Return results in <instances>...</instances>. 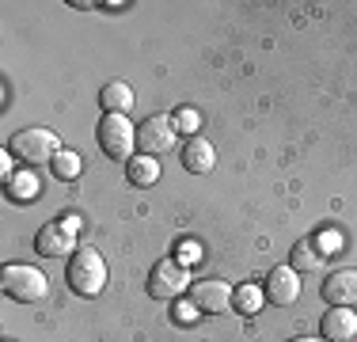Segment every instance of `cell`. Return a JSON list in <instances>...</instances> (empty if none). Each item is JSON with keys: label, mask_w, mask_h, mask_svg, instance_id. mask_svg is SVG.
Segmentation results:
<instances>
[{"label": "cell", "mask_w": 357, "mask_h": 342, "mask_svg": "<svg viewBox=\"0 0 357 342\" xmlns=\"http://www.w3.org/2000/svg\"><path fill=\"white\" fill-rule=\"evenodd\" d=\"M262 297H266L270 304H278V308L293 304L296 297H301V278H296V270H293V267H274V270L266 274Z\"/></svg>", "instance_id": "obj_8"}, {"label": "cell", "mask_w": 357, "mask_h": 342, "mask_svg": "<svg viewBox=\"0 0 357 342\" xmlns=\"http://www.w3.org/2000/svg\"><path fill=\"white\" fill-rule=\"evenodd\" d=\"M12 152H4V160H0V175H4V183H8V179H12Z\"/></svg>", "instance_id": "obj_22"}, {"label": "cell", "mask_w": 357, "mask_h": 342, "mask_svg": "<svg viewBox=\"0 0 357 342\" xmlns=\"http://www.w3.org/2000/svg\"><path fill=\"white\" fill-rule=\"evenodd\" d=\"M186 285H190V274H186V267L178 259H160L149 274V293L156 301H175Z\"/></svg>", "instance_id": "obj_6"}, {"label": "cell", "mask_w": 357, "mask_h": 342, "mask_svg": "<svg viewBox=\"0 0 357 342\" xmlns=\"http://www.w3.org/2000/svg\"><path fill=\"white\" fill-rule=\"evenodd\" d=\"M190 304H194V312L220 315V312L232 308V285H228V281H194L190 285Z\"/></svg>", "instance_id": "obj_7"}, {"label": "cell", "mask_w": 357, "mask_h": 342, "mask_svg": "<svg viewBox=\"0 0 357 342\" xmlns=\"http://www.w3.org/2000/svg\"><path fill=\"white\" fill-rule=\"evenodd\" d=\"M50 168H54V175H57V179H65V183H73V179H76V175H80V171H84V160L76 156V152L61 149V152H57L54 160H50Z\"/></svg>", "instance_id": "obj_16"}, {"label": "cell", "mask_w": 357, "mask_h": 342, "mask_svg": "<svg viewBox=\"0 0 357 342\" xmlns=\"http://www.w3.org/2000/svg\"><path fill=\"white\" fill-rule=\"evenodd\" d=\"M73 247V232L61 225V221H54V225H46L42 232L35 236V251L46 255V259H57V255H65Z\"/></svg>", "instance_id": "obj_11"}, {"label": "cell", "mask_w": 357, "mask_h": 342, "mask_svg": "<svg viewBox=\"0 0 357 342\" xmlns=\"http://www.w3.org/2000/svg\"><path fill=\"white\" fill-rule=\"evenodd\" d=\"M126 179H130L133 186H152L160 179V164L152 156H137L126 164Z\"/></svg>", "instance_id": "obj_14"}, {"label": "cell", "mask_w": 357, "mask_h": 342, "mask_svg": "<svg viewBox=\"0 0 357 342\" xmlns=\"http://www.w3.org/2000/svg\"><path fill=\"white\" fill-rule=\"evenodd\" d=\"M175 122H178V130H186V133H190V130H198V114H194V110H178V114H175Z\"/></svg>", "instance_id": "obj_19"}, {"label": "cell", "mask_w": 357, "mask_h": 342, "mask_svg": "<svg viewBox=\"0 0 357 342\" xmlns=\"http://www.w3.org/2000/svg\"><path fill=\"white\" fill-rule=\"evenodd\" d=\"M99 103H103L107 114H130L133 88H130V84H122V80H110V84H103V91H99Z\"/></svg>", "instance_id": "obj_13"}, {"label": "cell", "mask_w": 357, "mask_h": 342, "mask_svg": "<svg viewBox=\"0 0 357 342\" xmlns=\"http://www.w3.org/2000/svg\"><path fill=\"white\" fill-rule=\"evenodd\" d=\"M8 152H12L20 164H50V160L61 152V141H57L54 130H20L8 141Z\"/></svg>", "instance_id": "obj_3"}, {"label": "cell", "mask_w": 357, "mask_h": 342, "mask_svg": "<svg viewBox=\"0 0 357 342\" xmlns=\"http://www.w3.org/2000/svg\"><path fill=\"white\" fill-rule=\"evenodd\" d=\"M262 301H266V297H262V289L259 285H240L232 293V304H236V312H243V315H255L262 308Z\"/></svg>", "instance_id": "obj_17"}, {"label": "cell", "mask_w": 357, "mask_h": 342, "mask_svg": "<svg viewBox=\"0 0 357 342\" xmlns=\"http://www.w3.org/2000/svg\"><path fill=\"white\" fill-rule=\"evenodd\" d=\"M213 164H217V152L206 137H190V141L183 144V168L190 171V175H206V171H213Z\"/></svg>", "instance_id": "obj_10"}, {"label": "cell", "mask_w": 357, "mask_h": 342, "mask_svg": "<svg viewBox=\"0 0 357 342\" xmlns=\"http://www.w3.org/2000/svg\"><path fill=\"white\" fill-rule=\"evenodd\" d=\"M8 198H12V202H35L38 198V179L35 175H31V171H20V175H12V179H8Z\"/></svg>", "instance_id": "obj_15"}, {"label": "cell", "mask_w": 357, "mask_h": 342, "mask_svg": "<svg viewBox=\"0 0 357 342\" xmlns=\"http://www.w3.org/2000/svg\"><path fill=\"white\" fill-rule=\"evenodd\" d=\"M96 137H99V149H103L110 160H126V164L133 160L137 130L130 126V118H126V114H103V122H99Z\"/></svg>", "instance_id": "obj_4"}, {"label": "cell", "mask_w": 357, "mask_h": 342, "mask_svg": "<svg viewBox=\"0 0 357 342\" xmlns=\"http://www.w3.org/2000/svg\"><path fill=\"white\" fill-rule=\"evenodd\" d=\"M316 247H323V255H338L335 247H338V236L335 232H323V236H316Z\"/></svg>", "instance_id": "obj_21"}, {"label": "cell", "mask_w": 357, "mask_h": 342, "mask_svg": "<svg viewBox=\"0 0 357 342\" xmlns=\"http://www.w3.org/2000/svg\"><path fill=\"white\" fill-rule=\"evenodd\" d=\"M357 335V312L350 308H335V312L323 315V339L327 342H346Z\"/></svg>", "instance_id": "obj_12"}, {"label": "cell", "mask_w": 357, "mask_h": 342, "mask_svg": "<svg viewBox=\"0 0 357 342\" xmlns=\"http://www.w3.org/2000/svg\"><path fill=\"white\" fill-rule=\"evenodd\" d=\"M0 285H4V293L20 304H35L50 293L46 274L35 270V267H20V262H8V267L0 270Z\"/></svg>", "instance_id": "obj_2"}, {"label": "cell", "mask_w": 357, "mask_h": 342, "mask_svg": "<svg viewBox=\"0 0 357 342\" xmlns=\"http://www.w3.org/2000/svg\"><path fill=\"white\" fill-rule=\"evenodd\" d=\"M65 281L76 297H99L107 285V262L96 247H80V251L69 259V270H65Z\"/></svg>", "instance_id": "obj_1"}, {"label": "cell", "mask_w": 357, "mask_h": 342, "mask_svg": "<svg viewBox=\"0 0 357 342\" xmlns=\"http://www.w3.org/2000/svg\"><path fill=\"white\" fill-rule=\"evenodd\" d=\"M289 342H327V339H308V335H301V339H289Z\"/></svg>", "instance_id": "obj_24"}, {"label": "cell", "mask_w": 357, "mask_h": 342, "mask_svg": "<svg viewBox=\"0 0 357 342\" xmlns=\"http://www.w3.org/2000/svg\"><path fill=\"white\" fill-rule=\"evenodd\" d=\"M198 255H202V247H198V244H190V239H186V244L178 247V262H183V267H186V262H194Z\"/></svg>", "instance_id": "obj_20"}, {"label": "cell", "mask_w": 357, "mask_h": 342, "mask_svg": "<svg viewBox=\"0 0 357 342\" xmlns=\"http://www.w3.org/2000/svg\"><path fill=\"white\" fill-rule=\"evenodd\" d=\"M61 225L69 228V232H76V225H80V217H73V213H69V217H61Z\"/></svg>", "instance_id": "obj_23"}, {"label": "cell", "mask_w": 357, "mask_h": 342, "mask_svg": "<svg viewBox=\"0 0 357 342\" xmlns=\"http://www.w3.org/2000/svg\"><path fill=\"white\" fill-rule=\"evenodd\" d=\"M323 251H316V239H301L293 247V270H316Z\"/></svg>", "instance_id": "obj_18"}, {"label": "cell", "mask_w": 357, "mask_h": 342, "mask_svg": "<svg viewBox=\"0 0 357 342\" xmlns=\"http://www.w3.org/2000/svg\"><path fill=\"white\" fill-rule=\"evenodd\" d=\"M323 301L331 308H354L357 304V270H335L323 281Z\"/></svg>", "instance_id": "obj_9"}, {"label": "cell", "mask_w": 357, "mask_h": 342, "mask_svg": "<svg viewBox=\"0 0 357 342\" xmlns=\"http://www.w3.org/2000/svg\"><path fill=\"white\" fill-rule=\"evenodd\" d=\"M175 137H178V122L172 114H152L137 126V144H141V156H164V152L175 149Z\"/></svg>", "instance_id": "obj_5"}]
</instances>
